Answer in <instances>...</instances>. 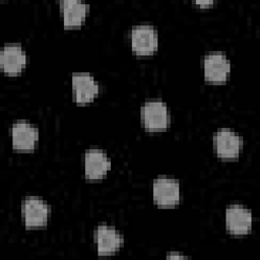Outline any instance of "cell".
Segmentation results:
<instances>
[{
    "instance_id": "6da1fadb",
    "label": "cell",
    "mask_w": 260,
    "mask_h": 260,
    "mask_svg": "<svg viewBox=\"0 0 260 260\" xmlns=\"http://www.w3.org/2000/svg\"><path fill=\"white\" fill-rule=\"evenodd\" d=\"M143 127L151 132L167 129L170 122L168 108L160 101L146 102L140 109Z\"/></svg>"
},
{
    "instance_id": "7a4b0ae2",
    "label": "cell",
    "mask_w": 260,
    "mask_h": 260,
    "mask_svg": "<svg viewBox=\"0 0 260 260\" xmlns=\"http://www.w3.org/2000/svg\"><path fill=\"white\" fill-rule=\"evenodd\" d=\"M131 47L138 56L153 54L157 49V32L151 25L134 26L131 30Z\"/></svg>"
},
{
    "instance_id": "3957f363",
    "label": "cell",
    "mask_w": 260,
    "mask_h": 260,
    "mask_svg": "<svg viewBox=\"0 0 260 260\" xmlns=\"http://www.w3.org/2000/svg\"><path fill=\"white\" fill-rule=\"evenodd\" d=\"M205 79L214 84L224 83L231 71V63L224 54L220 52L209 53L203 62Z\"/></svg>"
},
{
    "instance_id": "277c9868",
    "label": "cell",
    "mask_w": 260,
    "mask_h": 260,
    "mask_svg": "<svg viewBox=\"0 0 260 260\" xmlns=\"http://www.w3.org/2000/svg\"><path fill=\"white\" fill-rule=\"evenodd\" d=\"M213 145L220 158H236L239 156L242 149L243 139L240 135L230 129H221L214 133Z\"/></svg>"
},
{
    "instance_id": "5b68a950",
    "label": "cell",
    "mask_w": 260,
    "mask_h": 260,
    "mask_svg": "<svg viewBox=\"0 0 260 260\" xmlns=\"http://www.w3.org/2000/svg\"><path fill=\"white\" fill-rule=\"evenodd\" d=\"M21 212L26 229L40 228L47 224L50 207L39 198L28 197L22 202Z\"/></svg>"
},
{
    "instance_id": "8992f818",
    "label": "cell",
    "mask_w": 260,
    "mask_h": 260,
    "mask_svg": "<svg viewBox=\"0 0 260 260\" xmlns=\"http://www.w3.org/2000/svg\"><path fill=\"white\" fill-rule=\"evenodd\" d=\"M153 199L158 206L172 207L180 201V185L170 178L159 177L153 182Z\"/></svg>"
},
{
    "instance_id": "52a82bcc",
    "label": "cell",
    "mask_w": 260,
    "mask_h": 260,
    "mask_svg": "<svg viewBox=\"0 0 260 260\" xmlns=\"http://www.w3.org/2000/svg\"><path fill=\"white\" fill-rule=\"evenodd\" d=\"M225 224L234 236L247 235L252 228V213L241 205H231L225 211Z\"/></svg>"
},
{
    "instance_id": "ba28073f",
    "label": "cell",
    "mask_w": 260,
    "mask_h": 260,
    "mask_svg": "<svg viewBox=\"0 0 260 260\" xmlns=\"http://www.w3.org/2000/svg\"><path fill=\"white\" fill-rule=\"evenodd\" d=\"M11 137L14 149L32 150L39 139V131L29 123L19 121L12 125Z\"/></svg>"
},
{
    "instance_id": "9c48e42d",
    "label": "cell",
    "mask_w": 260,
    "mask_h": 260,
    "mask_svg": "<svg viewBox=\"0 0 260 260\" xmlns=\"http://www.w3.org/2000/svg\"><path fill=\"white\" fill-rule=\"evenodd\" d=\"M111 169V159L101 149H89L84 154V174L89 180L103 178Z\"/></svg>"
},
{
    "instance_id": "30bf717a",
    "label": "cell",
    "mask_w": 260,
    "mask_h": 260,
    "mask_svg": "<svg viewBox=\"0 0 260 260\" xmlns=\"http://www.w3.org/2000/svg\"><path fill=\"white\" fill-rule=\"evenodd\" d=\"M94 241L100 256L111 255L117 252L123 245V237L114 229L108 225H100L94 231Z\"/></svg>"
},
{
    "instance_id": "8fae6325",
    "label": "cell",
    "mask_w": 260,
    "mask_h": 260,
    "mask_svg": "<svg viewBox=\"0 0 260 260\" xmlns=\"http://www.w3.org/2000/svg\"><path fill=\"white\" fill-rule=\"evenodd\" d=\"M26 64V55L18 45L5 46L0 52V66L9 75L21 72Z\"/></svg>"
},
{
    "instance_id": "7c38bea8",
    "label": "cell",
    "mask_w": 260,
    "mask_h": 260,
    "mask_svg": "<svg viewBox=\"0 0 260 260\" xmlns=\"http://www.w3.org/2000/svg\"><path fill=\"white\" fill-rule=\"evenodd\" d=\"M72 88L75 102L85 104L93 101L99 93L100 87L94 78L87 73H76L72 75Z\"/></svg>"
},
{
    "instance_id": "4fadbf2b",
    "label": "cell",
    "mask_w": 260,
    "mask_h": 260,
    "mask_svg": "<svg viewBox=\"0 0 260 260\" xmlns=\"http://www.w3.org/2000/svg\"><path fill=\"white\" fill-rule=\"evenodd\" d=\"M60 10L63 14L64 26L66 28L80 25L84 19L88 9V5L76 0L60 1Z\"/></svg>"
},
{
    "instance_id": "5bb4252c",
    "label": "cell",
    "mask_w": 260,
    "mask_h": 260,
    "mask_svg": "<svg viewBox=\"0 0 260 260\" xmlns=\"http://www.w3.org/2000/svg\"><path fill=\"white\" fill-rule=\"evenodd\" d=\"M168 258H185V256L180 254H168Z\"/></svg>"
},
{
    "instance_id": "9a60e30c",
    "label": "cell",
    "mask_w": 260,
    "mask_h": 260,
    "mask_svg": "<svg viewBox=\"0 0 260 260\" xmlns=\"http://www.w3.org/2000/svg\"><path fill=\"white\" fill-rule=\"evenodd\" d=\"M213 2L211 1H208V2H199V1H196L195 4H198V5H201V6H204V5H209V4H212Z\"/></svg>"
}]
</instances>
